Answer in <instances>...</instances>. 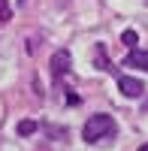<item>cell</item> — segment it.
I'll return each mask as SVG.
<instances>
[{"instance_id": "cell-2", "label": "cell", "mask_w": 148, "mask_h": 151, "mask_svg": "<svg viewBox=\"0 0 148 151\" xmlns=\"http://www.w3.org/2000/svg\"><path fill=\"white\" fill-rule=\"evenodd\" d=\"M70 67H73V55L67 52V48H57V52L52 55V64H48V70H52V79L60 82V79L70 73Z\"/></svg>"}, {"instance_id": "cell-5", "label": "cell", "mask_w": 148, "mask_h": 151, "mask_svg": "<svg viewBox=\"0 0 148 151\" xmlns=\"http://www.w3.org/2000/svg\"><path fill=\"white\" fill-rule=\"evenodd\" d=\"M36 127H40L36 121H21V124H18V136H33Z\"/></svg>"}, {"instance_id": "cell-3", "label": "cell", "mask_w": 148, "mask_h": 151, "mask_svg": "<svg viewBox=\"0 0 148 151\" xmlns=\"http://www.w3.org/2000/svg\"><path fill=\"white\" fill-rule=\"evenodd\" d=\"M118 88H121V94L130 97V100H136V97L145 94V82L136 79V76H121V79H118Z\"/></svg>"}, {"instance_id": "cell-8", "label": "cell", "mask_w": 148, "mask_h": 151, "mask_svg": "<svg viewBox=\"0 0 148 151\" xmlns=\"http://www.w3.org/2000/svg\"><path fill=\"white\" fill-rule=\"evenodd\" d=\"M139 151H148V142H145V145H139Z\"/></svg>"}, {"instance_id": "cell-10", "label": "cell", "mask_w": 148, "mask_h": 151, "mask_svg": "<svg viewBox=\"0 0 148 151\" xmlns=\"http://www.w3.org/2000/svg\"><path fill=\"white\" fill-rule=\"evenodd\" d=\"M24 3H27V0H18V6H24Z\"/></svg>"}, {"instance_id": "cell-1", "label": "cell", "mask_w": 148, "mask_h": 151, "mask_svg": "<svg viewBox=\"0 0 148 151\" xmlns=\"http://www.w3.org/2000/svg\"><path fill=\"white\" fill-rule=\"evenodd\" d=\"M115 133H118L115 118L106 115V112H100V115H91L88 121H85V127H82V139L88 142V145H97V142H103V139H112Z\"/></svg>"}, {"instance_id": "cell-9", "label": "cell", "mask_w": 148, "mask_h": 151, "mask_svg": "<svg viewBox=\"0 0 148 151\" xmlns=\"http://www.w3.org/2000/svg\"><path fill=\"white\" fill-rule=\"evenodd\" d=\"M142 109H145V112H148V100H145V103H142Z\"/></svg>"}, {"instance_id": "cell-4", "label": "cell", "mask_w": 148, "mask_h": 151, "mask_svg": "<svg viewBox=\"0 0 148 151\" xmlns=\"http://www.w3.org/2000/svg\"><path fill=\"white\" fill-rule=\"evenodd\" d=\"M124 64L133 67V70H145L148 73V52L145 48H130V55L124 58Z\"/></svg>"}, {"instance_id": "cell-6", "label": "cell", "mask_w": 148, "mask_h": 151, "mask_svg": "<svg viewBox=\"0 0 148 151\" xmlns=\"http://www.w3.org/2000/svg\"><path fill=\"white\" fill-rule=\"evenodd\" d=\"M12 18V6H9V0H0V24H6Z\"/></svg>"}, {"instance_id": "cell-7", "label": "cell", "mask_w": 148, "mask_h": 151, "mask_svg": "<svg viewBox=\"0 0 148 151\" xmlns=\"http://www.w3.org/2000/svg\"><path fill=\"white\" fill-rule=\"evenodd\" d=\"M121 40H124V45H130V48H136V45H139L136 30H124V33H121Z\"/></svg>"}]
</instances>
